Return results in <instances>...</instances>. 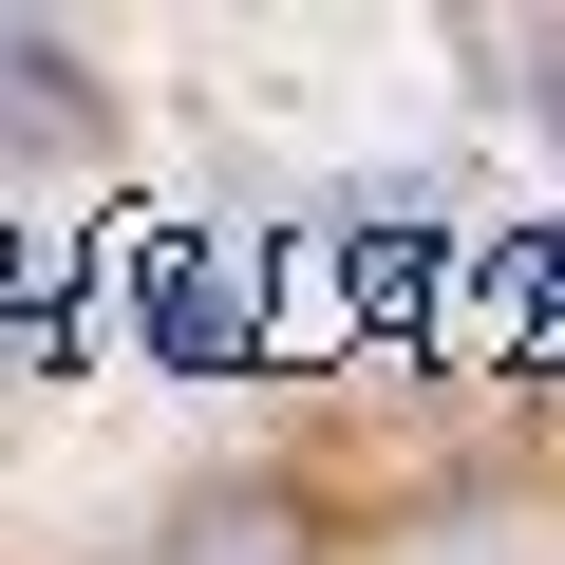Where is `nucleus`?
Here are the masks:
<instances>
[{
	"mask_svg": "<svg viewBox=\"0 0 565 565\" xmlns=\"http://www.w3.org/2000/svg\"><path fill=\"white\" fill-rule=\"evenodd\" d=\"M114 151V76L76 20H0V170H95Z\"/></svg>",
	"mask_w": 565,
	"mask_h": 565,
	"instance_id": "obj_1",
	"label": "nucleus"
},
{
	"mask_svg": "<svg viewBox=\"0 0 565 565\" xmlns=\"http://www.w3.org/2000/svg\"><path fill=\"white\" fill-rule=\"evenodd\" d=\"M132 565H340V527H321V490H282V471H207V490H170V527Z\"/></svg>",
	"mask_w": 565,
	"mask_h": 565,
	"instance_id": "obj_2",
	"label": "nucleus"
}]
</instances>
